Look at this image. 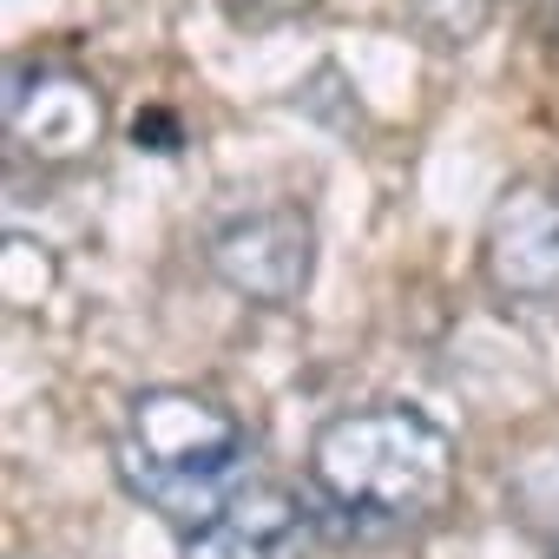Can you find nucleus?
Segmentation results:
<instances>
[{"mask_svg":"<svg viewBox=\"0 0 559 559\" xmlns=\"http://www.w3.org/2000/svg\"><path fill=\"white\" fill-rule=\"evenodd\" d=\"M310 487L349 533L421 526L454 487V441L408 402H376L323 421L310 448Z\"/></svg>","mask_w":559,"mask_h":559,"instance_id":"nucleus-1","label":"nucleus"},{"mask_svg":"<svg viewBox=\"0 0 559 559\" xmlns=\"http://www.w3.org/2000/svg\"><path fill=\"white\" fill-rule=\"evenodd\" d=\"M112 461H119V480L185 533L217 520L250 487L243 480L250 474L243 421L198 389H145L126 408Z\"/></svg>","mask_w":559,"mask_h":559,"instance_id":"nucleus-2","label":"nucleus"},{"mask_svg":"<svg viewBox=\"0 0 559 559\" xmlns=\"http://www.w3.org/2000/svg\"><path fill=\"white\" fill-rule=\"evenodd\" d=\"M204 257L224 290H237L250 304H297L317 270V230L304 211L270 204V211H243V217L217 224Z\"/></svg>","mask_w":559,"mask_h":559,"instance_id":"nucleus-3","label":"nucleus"},{"mask_svg":"<svg viewBox=\"0 0 559 559\" xmlns=\"http://www.w3.org/2000/svg\"><path fill=\"white\" fill-rule=\"evenodd\" d=\"M480 270L507 304H559V191L552 185H507L487 237Z\"/></svg>","mask_w":559,"mask_h":559,"instance_id":"nucleus-4","label":"nucleus"},{"mask_svg":"<svg viewBox=\"0 0 559 559\" xmlns=\"http://www.w3.org/2000/svg\"><path fill=\"white\" fill-rule=\"evenodd\" d=\"M8 139L47 165L99 145V93L67 67H14L8 73Z\"/></svg>","mask_w":559,"mask_h":559,"instance_id":"nucleus-5","label":"nucleus"},{"mask_svg":"<svg viewBox=\"0 0 559 559\" xmlns=\"http://www.w3.org/2000/svg\"><path fill=\"white\" fill-rule=\"evenodd\" d=\"M310 520L284 487H243L217 520L185 533V559H304Z\"/></svg>","mask_w":559,"mask_h":559,"instance_id":"nucleus-6","label":"nucleus"},{"mask_svg":"<svg viewBox=\"0 0 559 559\" xmlns=\"http://www.w3.org/2000/svg\"><path fill=\"white\" fill-rule=\"evenodd\" d=\"M487 14H493V0H408V21H415L435 47H467V40H480Z\"/></svg>","mask_w":559,"mask_h":559,"instance_id":"nucleus-7","label":"nucleus"},{"mask_svg":"<svg viewBox=\"0 0 559 559\" xmlns=\"http://www.w3.org/2000/svg\"><path fill=\"white\" fill-rule=\"evenodd\" d=\"M513 507H520L533 526H552V533H559V454H539V461L520 467V480H513Z\"/></svg>","mask_w":559,"mask_h":559,"instance_id":"nucleus-8","label":"nucleus"},{"mask_svg":"<svg viewBox=\"0 0 559 559\" xmlns=\"http://www.w3.org/2000/svg\"><path fill=\"white\" fill-rule=\"evenodd\" d=\"M243 8H257V14H297V8H310V0H243Z\"/></svg>","mask_w":559,"mask_h":559,"instance_id":"nucleus-9","label":"nucleus"}]
</instances>
